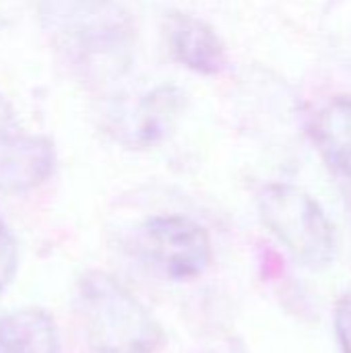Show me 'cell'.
Here are the masks:
<instances>
[{
  "mask_svg": "<svg viewBox=\"0 0 351 353\" xmlns=\"http://www.w3.org/2000/svg\"><path fill=\"white\" fill-rule=\"evenodd\" d=\"M77 316L93 353H157L166 341L149 308L103 271L79 279Z\"/></svg>",
  "mask_w": 351,
  "mask_h": 353,
  "instance_id": "1",
  "label": "cell"
},
{
  "mask_svg": "<svg viewBox=\"0 0 351 353\" xmlns=\"http://www.w3.org/2000/svg\"><path fill=\"white\" fill-rule=\"evenodd\" d=\"M259 211L271 234L300 265L321 271L333 263L335 230L310 194L290 184H271L259 196Z\"/></svg>",
  "mask_w": 351,
  "mask_h": 353,
  "instance_id": "2",
  "label": "cell"
},
{
  "mask_svg": "<svg viewBox=\"0 0 351 353\" xmlns=\"http://www.w3.org/2000/svg\"><path fill=\"white\" fill-rule=\"evenodd\" d=\"M46 29L72 60L110 58L126 37V0H37Z\"/></svg>",
  "mask_w": 351,
  "mask_h": 353,
  "instance_id": "3",
  "label": "cell"
},
{
  "mask_svg": "<svg viewBox=\"0 0 351 353\" xmlns=\"http://www.w3.org/2000/svg\"><path fill=\"white\" fill-rule=\"evenodd\" d=\"M141 259L172 281L201 277L211 265V238L203 225L184 215H157L147 219L137 234Z\"/></svg>",
  "mask_w": 351,
  "mask_h": 353,
  "instance_id": "4",
  "label": "cell"
},
{
  "mask_svg": "<svg viewBox=\"0 0 351 353\" xmlns=\"http://www.w3.org/2000/svg\"><path fill=\"white\" fill-rule=\"evenodd\" d=\"M54 161L52 141L25 130L0 93V190L25 192L37 188L52 174Z\"/></svg>",
  "mask_w": 351,
  "mask_h": 353,
  "instance_id": "5",
  "label": "cell"
},
{
  "mask_svg": "<svg viewBox=\"0 0 351 353\" xmlns=\"http://www.w3.org/2000/svg\"><path fill=\"white\" fill-rule=\"evenodd\" d=\"M166 37L172 56L188 70L197 74H217L225 68V46L203 19L172 12L166 17Z\"/></svg>",
  "mask_w": 351,
  "mask_h": 353,
  "instance_id": "6",
  "label": "cell"
},
{
  "mask_svg": "<svg viewBox=\"0 0 351 353\" xmlns=\"http://www.w3.org/2000/svg\"><path fill=\"white\" fill-rule=\"evenodd\" d=\"M184 110V93L174 85H161L147 93L126 120V145L153 147L170 134Z\"/></svg>",
  "mask_w": 351,
  "mask_h": 353,
  "instance_id": "7",
  "label": "cell"
},
{
  "mask_svg": "<svg viewBox=\"0 0 351 353\" xmlns=\"http://www.w3.org/2000/svg\"><path fill=\"white\" fill-rule=\"evenodd\" d=\"M0 353H60L52 314L29 306L0 316Z\"/></svg>",
  "mask_w": 351,
  "mask_h": 353,
  "instance_id": "8",
  "label": "cell"
},
{
  "mask_svg": "<svg viewBox=\"0 0 351 353\" xmlns=\"http://www.w3.org/2000/svg\"><path fill=\"white\" fill-rule=\"evenodd\" d=\"M312 139L323 161L351 178V97L329 99L312 120Z\"/></svg>",
  "mask_w": 351,
  "mask_h": 353,
  "instance_id": "9",
  "label": "cell"
},
{
  "mask_svg": "<svg viewBox=\"0 0 351 353\" xmlns=\"http://www.w3.org/2000/svg\"><path fill=\"white\" fill-rule=\"evenodd\" d=\"M19 267V252L12 234L8 232L2 215H0V294L12 281Z\"/></svg>",
  "mask_w": 351,
  "mask_h": 353,
  "instance_id": "10",
  "label": "cell"
},
{
  "mask_svg": "<svg viewBox=\"0 0 351 353\" xmlns=\"http://www.w3.org/2000/svg\"><path fill=\"white\" fill-rule=\"evenodd\" d=\"M333 329L339 353H351V292L343 294L335 304Z\"/></svg>",
  "mask_w": 351,
  "mask_h": 353,
  "instance_id": "11",
  "label": "cell"
}]
</instances>
